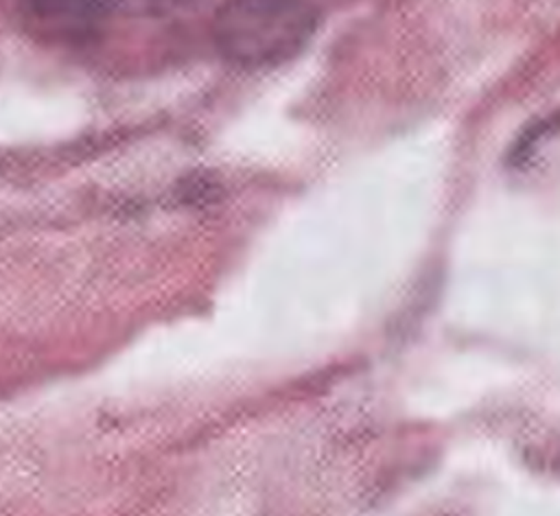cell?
Here are the masks:
<instances>
[{
    "label": "cell",
    "instance_id": "6da1fadb",
    "mask_svg": "<svg viewBox=\"0 0 560 516\" xmlns=\"http://www.w3.org/2000/svg\"><path fill=\"white\" fill-rule=\"evenodd\" d=\"M317 31L308 0H225L212 20L219 55L238 68H271L295 57Z\"/></svg>",
    "mask_w": 560,
    "mask_h": 516
},
{
    "label": "cell",
    "instance_id": "3957f363",
    "mask_svg": "<svg viewBox=\"0 0 560 516\" xmlns=\"http://www.w3.org/2000/svg\"><path fill=\"white\" fill-rule=\"evenodd\" d=\"M109 4L116 2L120 7H127L136 13H147V15H164V13H173L179 9L190 7L197 0H107Z\"/></svg>",
    "mask_w": 560,
    "mask_h": 516
},
{
    "label": "cell",
    "instance_id": "7a4b0ae2",
    "mask_svg": "<svg viewBox=\"0 0 560 516\" xmlns=\"http://www.w3.org/2000/svg\"><path fill=\"white\" fill-rule=\"evenodd\" d=\"M31 13L44 24L72 31L92 24L109 4L107 0H26Z\"/></svg>",
    "mask_w": 560,
    "mask_h": 516
}]
</instances>
